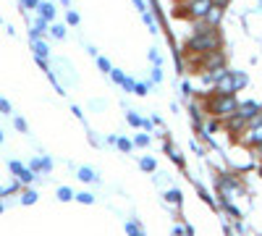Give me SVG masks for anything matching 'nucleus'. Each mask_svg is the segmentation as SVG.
Here are the masks:
<instances>
[{
	"mask_svg": "<svg viewBox=\"0 0 262 236\" xmlns=\"http://www.w3.org/2000/svg\"><path fill=\"white\" fill-rule=\"evenodd\" d=\"M238 105L242 102L236 100V95H215L207 102V111L212 113V118H228L238 111Z\"/></svg>",
	"mask_w": 262,
	"mask_h": 236,
	"instance_id": "nucleus-1",
	"label": "nucleus"
},
{
	"mask_svg": "<svg viewBox=\"0 0 262 236\" xmlns=\"http://www.w3.org/2000/svg\"><path fill=\"white\" fill-rule=\"evenodd\" d=\"M217 45H221V39H217V32L215 29H207V32H194V37L189 39V50L194 53H210V50H217Z\"/></svg>",
	"mask_w": 262,
	"mask_h": 236,
	"instance_id": "nucleus-2",
	"label": "nucleus"
},
{
	"mask_svg": "<svg viewBox=\"0 0 262 236\" xmlns=\"http://www.w3.org/2000/svg\"><path fill=\"white\" fill-rule=\"evenodd\" d=\"M184 8H186L184 16H189V18H205L207 11L212 8V0H189Z\"/></svg>",
	"mask_w": 262,
	"mask_h": 236,
	"instance_id": "nucleus-3",
	"label": "nucleus"
},
{
	"mask_svg": "<svg viewBox=\"0 0 262 236\" xmlns=\"http://www.w3.org/2000/svg\"><path fill=\"white\" fill-rule=\"evenodd\" d=\"M223 63H226V58H223V53H221V50H210V53H205V60H202V71L221 69Z\"/></svg>",
	"mask_w": 262,
	"mask_h": 236,
	"instance_id": "nucleus-4",
	"label": "nucleus"
},
{
	"mask_svg": "<svg viewBox=\"0 0 262 236\" xmlns=\"http://www.w3.org/2000/svg\"><path fill=\"white\" fill-rule=\"evenodd\" d=\"M236 87H233V74L228 71L226 76H221L215 81V95H233Z\"/></svg>",
	"mask_w": 262,
	"mask_h": 236,
	"instance_id": "nucleus-5",
	"label": "nucleus"
},
{
	"mask_svg": "<svg viewBox=\"0 0 262 236\" xmlns=\"http://www.w3.org/2000/svg\"><path fill=\"white\" fill-rule=\"evenodd\" d=\"M259 111H262V105H257V102H242L236 113L242 116V118H247V121H252V118L259 116Z\"/></svg>",
	"mask_w": 262,
	"mask_h": 236,
	"instance_id": "nucleus-6",
	"label": "nucleus"
},
{
	"mask_svg": "<svg viewBox=\"0 0 262 236\" xmlns=\"http://www.w3.org/2000/svg\"><path fill=\"white\" fill-rule=\"evenodd\" d=\"M221 16H223V6H217V3H212V8L207 11L205 21H207L210 27H217V21H221Z\"/></svg>",
	"mask_w": 262,
	"mask_h": 236,
	"instance_id": "nucleus-7",
	"label": "nucleus"
},
{
	"mask_svg": "<svg viewBox=\"0 0 262 236\" xmlns=\"http://www.w3.org/2000/svg\"><path fill=\"white\" fill-rule=\"evenodd\" d=\"M231 74H233V87H236V92H238V90H242L244 84H247V76L238 74V71H231Z\"/></svg>",
	"mask_w": 262,
	"mask_h": 236,
	"instance_id": "nucleus-8",
	"label": "nucleus"
},
{
	"mask_svg": "<svg viewBox=\"0 0 262 236\" xmlns=\"http://www.w3.org/2000/svg\"><path fill=\"white\" fill-rule=\"evenodd\" d=\"M142 168H144V170H155V160H152V158H144V160H142Z\"/></svg>",
	"mask_w": 262,
	"mask_h": 236,
	"instance_id": "nucleus-9",
	"label": "nucleus"
},
{
	"mask_svg": "<svg viewBox=\"0 0 262 236\" xmlns=\"http://www.w3.org/2000/svg\"><path fill=\"white\" fill-rule=\"evenodd\" d=\"M134 90H137V95H147V84H137Z\"/></svg>",
	"mask_w": 262,
	"mask_h": 236,
	"instance_id": "nucleus-10",
	"label": "nucleus"
},
{
	"mask_svg": "<svg viewBox=\"0 0 262 236\" xmlns=\"http://www.w3.org/2000/svg\"><path fill=\"white\" fill-rule=\"evenodd\" d=\"M128 123H134V126H139L142 121H139V116H134V113H128Z\"/></svg>",
	"mask_w": 262,
	"mask_h": 236,
	"instance_id": "nucleus-11",
	"label": "nucleus"
},
{
	"mask_svg": "<svg viewBox=\"0 0 262 236\" xmlns=\"http://www.w3.org/2000/svg\"><path fill=\"white\" fill-rule=\"evenodd\" d=\"M168 197H170L173 202H179V197H181V191H176V189H173V191H170V195H168Z\"/></svg>",
	"mask_w": 262,
	"mask_h": 236,
	"instance_id": "nucleus-12",
	"label": "nucleus"
},
{
	"mask_svg": "<svg viewBox=\"0 0 262 236\" xmlns=\"http://www.w3.org/2000/svg\"><path fill=\"white\" fill-rule=\"evenodd\" d=\"M170 158L176 160V163H181V155H179V149H170Z\"/></svg>",
	"mask_w": 262,
	"mask_h": 236,
	"instance_id": "nucleus-13",
	"label": "nucleus"
},
{
	"mask_svg": "<svg viewBox=\"0 0 262 236\" xmlns=\"http://www.w3.org/2000/svg\"><path fill=\"white\" fill-rule=\"evenodd\" d=\"M118 147H121V149H131V144H128L126 139H121V142H118Z\"/></svg>",
	"mask_w": 262,
	"mask_h": 236,
	"instance_id": "nucleus-14",
	"label": "nucleus"
}]
</instances>
